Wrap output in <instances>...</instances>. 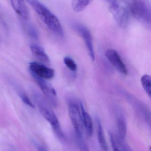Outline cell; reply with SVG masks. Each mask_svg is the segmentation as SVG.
I'll return each mask as SVG.
<instances>
[{"instance_id": "6da1fadb", "label": "cell", "mask_w": 151, "mask_h": 151, "mask_svg": "<svg viewBox=\"0 0 151 151\" xmlns=\"http://www.w3.org/2000/svg\"><path fill=\"white\" fill-rule=\"evenodd\" d=\"M27 2L50 29L60 36H64V32L60 21L47 7L37 0H28Z\"/></svg>"}, {"instance_id": "7a4b0ae2", "label": "cell", "mask_w": 151, "mask_h": 151, "mask_svg": "<svg viewBox=\"0 0 151 151\" xmlns=\"http://www.w3.org/2000/svg\"><path fill=\"white\" fill-rule=\"evenodd\" d=\"M107 2L109 10L118 25L121 28H126L129 22L130 11L129 4L125 1L115 0L108 1Z\"/></svg>"}, {"instance_id": "3957f363", "label": "cell", "mask_w": 151, "mask_h": 151, "mask_svg": "<svg viewBox=\"0 0 151 151\" xmlns=\"http://www.w3.org/2000/svg\"><path fill=\"white\" fill-rule=\"evenodd\" d=\"M129 11L137 21L150 27L151 9L150 3L146 1H132L129 4Z\"/></svg>"}, {"instance_id": "277c9868", "label": "cell", "mask_w": 151, "mask_h": 151, "mask_svg": "<svg viewBox=\"0 0 151 151\" xmlns=\"http://www.w3.org/2000/svg\"><path fill=\"white\" fill-rule=\"evenodd\" d=\"M35 99L37 102L40 111L42 115L51 124L55 134L59 137L63 138L64 136L60 123L53 111L48 107L44 99L39 93L35 92Z\"/></svg>"}, {"instance_id": "5b68a950", "label": "cell", "mask_w": 151, "mask_h": 151, "mask_svg": "<svg viewBox=\"0 0 151 151\" xmlns=\"http://www.w3.org/2000/svg\"><path fill=\"white\" fill-rule=\"evenodd\" d=\"M68 113L72 125L78 137H83L84 129L80 109L79 105L74 101H71L69 104Z\"/></svg>"}, {"instance_id": "8992f818", "label": "cell", "mask_w": 151, "mask_h": 151, "mask_svg": "<svg viewBox=\"0 0 151 151\" xmlns=\"http://www.w3.org/2000/svg\"><path fill=\"white\" fill-rule=\"evenodd\" d=\"M72 28L83 38L89 56L92 61L95 60L93 40L91 32L87 27L80 23H73Z\"/></svg>"}, {"instance_id": "52a82bcc", "label": "cell", "mask_w": 151, "mask_h": 151, "mask_svg": "<svg viewBox=\"0 0 151 151\" xmlns=\"http://www.w3.org/2000/svg\"><path fill=\"white\" fill-rule=\"evenodd\" d=\"M29 68L33 76L45 80L52 79L55 74L53 69L38 63H31L29 64Z\"/></svg>"}, {"instance_id": "ba28073f", "label": "cell", "mask_w": 151, "mask_h": 151, "mask_svg": "<svg viewBox=\"0 0 151 151\" xmlns=\"http://www.w3.org/2000/svg\"><path fill=\"white\" fill-rule=\"evenodd\" d=\"M49 103L54 107L57 105V94L54 88L46 80L33 76Z\"/></svg>"}, {"instance_id": "9c48e42d", "label": "cell", "mask_w": 151, "mask_h": 151, "mask_svg": "<svg viewBox=\"0 0 151 151\" xmlns=\"http://www.w3.org/2000/svg\"><path fill=\"white\" fill-rule=\"evenodd\" d=\"M105 55L113 67L121 74L126 76L128 74V70L122 60L119 54L114 49H108Z\"/></svg>"}, {"instance_id": "30bf717a", "label": "cell", "mask_w": 151, "mask_h": 151, "mask_svg": "<svg viewBox=\"0 0 151 151\" xmlns=\"http://www.w3.org/2000/svg\"><path fill=\"white\" fill-rule=\"evenodd\" d=\"M80 106L84 129L85 130L86 135L88 137H91L93 131L92 119L90 115L86 111L81 102H80Z\"/></svg>"}, {"instance_id": "8fae6325", "label": "cell", "mask_w": 151, "mask_h": 151, "mask_svg": "<svg viewBox=\"0 0 151 151\" xmlns=\"http://www.w3.org/2000/svg\"><path fill=\"white\" fill-rule=\"evenodd\" d=\"M10 2L13 9L18 15L24 20L29 19V9L24 1L12 0Z\"/></svg>"}, {"instance_id": "7c38bea8", "label": "cell", "mask_w": 151, "mask_h": 151, "mask_svg": "<svg viewBox=\"0 0 151 151\" xmlns=\"http://www.w3.org/2000/svg\"><path fill=\"white\" fill-rule=\"evenodd\" d=\"M31 50L35 56L40 60L46 63L50 62L49 57L46 53L44 49L37 45H33L31 46Z\"/></svg>"}, {"instance_id": "4fadbf2b", "label": "cell", "mask_w": 151, "mask_h": 151, "mask_svg": "<svg viewBox=\"0 0 151 151\" xmlns=\"http://www.w3.org/2000/svg\"><path fill=\"white\" fill-rule=\"evenodd\" d=\"M116 125L118 137L122 139H124L126 137L127 126L125 119L122 116L119 115L117 117Z\"/></svg>"}, {"instance_id": "5bb4252c", "label": "cell", "mask_w": 151, "mask_h": 151, "mask_svg": "<svg viewBox=\"0 0 151 151\" xmlns=\"http://www.w3.org/2000/svg\"><path fill=\"white\" fill-rule=\"evenodd\" d=\"M98 139L101 147L104 151H108V146L105 138L104 130L99 120H98Z\"/></svg>"}, {"instance_id": "9a60e30c", "label": "cell", "mask_w": 151, "mask_h": 151, "mask_svg": "<svg viewBox=\"0 0 151 151\" xmlns=\"http://www.w3.org/2000/svg\"><path fill=\"white\" fill-rule=\"evenodd\" d=\"M91 1H72L71 2L72 8L76 12H79L83 10L91 3Z\"/></svg>"}, {"instance_id": "2e32d148", "label": "cell", "mask_w": 151, "mask_h": 151, "mask_svg": "<svg viewBox=\"0 0 151 151\" xmlns=\"http://www.w3.org/2000/svg\"><path fill=\"white\" fill-rule=\"evenodd\" d=\"M141 83L142 87L149 98L151 94V77L148 75H145L141 77Z\"/></svg>"}, {"instance_id": "e0dca14e", "label": "cell", "mask_w": 151, "mask_h": 151, "mask_svg": "<svg viewBox=\"0 0 151 151\" xmlns=\"http://www.w3.org/2000/svg\"><path fill=\"white\" fill-rule=\"evenodd\" d=\"M17 90L18 94H19V96L22 100L24 104H26L27 106L30 107L32 108H35V106L32 103L31 101L30 100L26 93H25L24 92L22 89H19V87H18V89H17Z\"/></svg>"}, {"instance_id": "ac0fdd59", "label": "cell", "mask_w": 151, "mask_h": 151, "mask_svg": "<svg viewBox=\"0 0 151 151\" xmlns=\"http://www.w3.org/2000/svg\"><path fill=\"white\" fill-rule=\"evenodd\" d=\"M114 137L117 146L121 151H133L129 145L124 141V139L120 138L118 136Z\"/></svg>"}, {"instance_id": "d6986e66", "label": "cell", "mask_w": 151, "mask_h": 151, "mask_svg": "<svg viewBox=\"0 0 151 151\" xmlns=\"http://www.w3.org/2000/svg\"><path fill=\"white\" fill-rule=\"evenodd\" d=\"M66 67L71 71L76 72L77 70V66L75 61L69 56H66L63 60Z\"/></svg>"}, {"instance_id": "ffe728a7", "label": "cell", "mask_w": 151, "mask_h": 151, "mask_svg": "<svg viewBox=\"0 0 151 151\" xmlns=\"http://www.w3.org/2000/svg\"><path fill=\"white\" fill-rule=\"evenodd\" d=\"M78 137V141L79 147L80 148V151H89L88 147L86 145L83 139V137Z\"/></svg>"}, {"instance_id": "44dd1931", "label": "cell", "mask_w": 151, "mask_h": 151, "mask_svg": "<svg viewBox=\"0 0 151 151\" xmlns=\"http://www.w3.org/2000/svg\"><path fill=\"white\" fill-rule=\"evenodd\" d=\"M109 136H110V142H111V146L113 148V151H121L116 145L114 135L110 133L109 134Z\"/></svg>"}, {"instance_id": "7402d4cb", "label": "cell", "mask_w": 151, "mask_h": 151, "mask_svg": "<svg viewBox=\"0 0 151 151\" xmlns=\"http://www.w3.org/2000/svg\"><path fill=\"white\" fill-rule=\"evenodd\" d=\"M38 150V151H48L45 148L42 146H39Z\"/></svg>"}]
</instances>
